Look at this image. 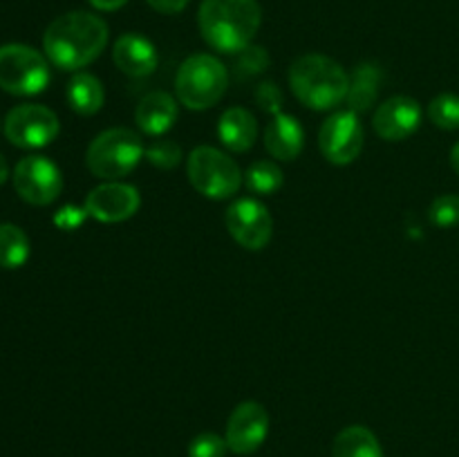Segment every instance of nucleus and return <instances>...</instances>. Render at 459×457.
Here are the masks:
<instances>
[{
  "instance_id": "21",
  "label": "nucleus",
  "mask_w": 459,
  "mask_h": 457,
  "mask_svg": "<svg viewBox=\"0 0 459 457\" xmlns=\"http://www.w3.org/2000/svg\"><path fill=\"white\" fill-rule=\"evenodd\" d=\"M332 457H384L377 435L366 426H348L332 446Z\"/></svg>"
},
{
  "instance_id": "13",
  "label": "nucleus",
  "mask_w": 459,
  "mask_h": 457,
  "mask_svg": "<svg viewBox=\"0 0 459 457\" xmlns=\"http://www.w3.org/2000/svg\"><path fill=\"white\" fill-rule=\"evenodd\" d=\"M269 435V412L258 401H242L227 421V446L236 455L255 453Z\"/></svg>"
},
{
  "instance_id": "26",
  "label": "nucleus",
  "mask_w": 459,
  "mask_h": 457,
  "mask_svg": "<svg viewBox=\"0 0 459 457\" xmlns=\"http://www.w3.org/2000/svg\"><path fill=\"white\" fill-rule=\"evenodd\" d=\"M430 222L437 228H451L459 224V195H439L435 197L429 209Z\"/></svg>"
},
{
  "instance_id": "12",
  "label": "nucleus",
  "mask_w": 459,
  "mask_h": 457,
  "mask_svg": "<svg viewBox=\"0 0 459 457\" xmlns=\"http://www.w3.org/2000/svg\"><path fill=\"white\" fill-rule=\"evenodd\" d=\"M142 204V195L133 184L126 182H106L92 188L85 197V211L90 218L103 224H117L133 218Z\"/></svg>"
},
{
  "instance_id": "9",
  "label": "nucleus",
  "mask_w": 459,
  "mask_h": 457,
  "mask_svg": "<svg viewBox=\"0 0 459 457\" xmlns=\"http://www.w3.org/2000/svg\"><path fill=\"white\" fill-rule=\"evenodd\" d=\"M363 125L352 110H339L323 121L318 130V148L330 164L348 166L363 151Z\"/></svg>"
},
{
  "instance_id": "18",
  "label": "nucleus",
  "mask_w": 459,
  "mask_h": 457,
  "mask_svg": "<svg viewBox=\"0 0 459 457\" xmlns=\"http://www.w3.org/2000/svg\"><path fill=\"white\" fill-rule=\"evenodd\" d=\"M218 137L231 152H247L258 139V121L247 108H229L218 121Z\"/></svg>"
},
{
  "instance_id": "7",
  "label": "nucleus",
  "mask_w": 459,
  "mask_h": 457,
  "mask_svg": "<svg viewBox=\"0 0 459 457\" xmlns=\"http://www.w3.org/2000/svg\"><path fill=\"white\" fill-rule=\"evenodd\" d=\"M49 61L39 49L22 43L0 45V88L16 97H31L48 88Z\"/></svg>"
},
{
  "instance_id": "5",
  "label": "nucleus",
  "mask_w": 459,
  "mask_h": 457,
  "mask_svg": "<svg viewBox=\"0 0 459 457\" xmlns=\"http://www.w3.org/2000/svg\"><path fill=\"white\" fill-rule=\"evenodd\" d=\"M179 103L188 110H209L229 90V70L213 54H193L175 76Z\"/></svg>"
},
{
  "instance_id": "22",
  "label": "nucleus",
  "mask_w": 459,
  "mask_h": 457,
  "mask_svg": "<svg viewBox=\"0 0 459 457\" xmlns=\"http://www.w3.org/2000/svg\"><path fill=\"white\" fill-rule=\"evenodd\" d=\"M30 258V237L12 222L0 224V267L18 269Z\"/></svg>"
},
{
  "instance_id": "11",
  "label": "nucleus",
  "mask_w": 459,
  "mask_h": 457,
  "mask_svg": "<svg viewBox=\"0 0 459 457\" xmlns=\"http://www.w3.org/2000/svg\"><path fill=\"white\" fill-rule=\"evenodd\" d=\"M229 233L240 246L260 251L269 245L273 233V220L267 206L255 197H240L233 202L224 215Z\"/></svg>"
},
{
  "instance_id": "8",
  "label": "nucleus",
  "mask_w": 459,
  "mask_h": 457,
  "mask_svg": "<svg viewBox=\"0 0 459 457\" xmlns=\"http://www.w3.org/2000/svg\"><path fill=\"white\" fill-rule=\"evenodd\" d=\"M58 124L56 112L49 108L39 106V103H22L16 106L4 119V134L9 142L18 148H45L58 137Z\"/></svg>"
},
{
  "instance_id": "1",
  "label": "nucleus",
  "mask_w": 459,
  "mask_h": 457,
  "mask_svg": "<svg viewBox=\"0 0 459 457\" xmlns=\"http://www.w3.org/2000/svg\"><path fill=\"white\" fill-rule=\"evenodd\" d=\"M108 45V25L88 12H70L49 22L43 49L54 67L79 72L101 56Z\"/></svg>"
},
{
  "instance_id": "15",
  "label": "nucleus",
  "mask_w": 459,
  "mask_h": 457,
  "mask_svg": "<svg viewBox=\"0 0 459 457\" xmlns=\"http://www.w3.org/2000/svg\"><path fill=\"white\" fill-rule=\"evenodd\" d=\"M112 58H115V65L124 74L133 76V79L151 76L157 70V63H160L155 45L142 34L119 36L115 49H112Z\"/></svg>"
},
{
  "instance_id": "16",
  "label": "nucleus",
  "mask_w": 459,
  "mask_h": 457,
  "mask_svg": "<svg viewBox=\"0 0 459 457\" xmlns=\"http://www.w3.org/2000/svg\"><path fill=\"white\" fill-rule=\"evenodd\" d=\"M305 146V130L294 115L278 112L264 130V148L273 160L291 161Z\"/></svg>"
},
{
  "instance_id": "17",
  "label": "nucleus",
  "mask_w": 459,
  "mask_h": 457,
  "mask_svg": "<svg viewBox=\"0 0 459 457\" xmlns=\"http://www.w3.org/2000/svg\"><path fill=\"white\" fill-rule=\"evenodd\" d=\"M178 101L170 97L169 92H151L137 103L134 110V121H137L139 130L148 137H161L169 133L178 121Z\"/></svg>"
},
{
  "instance_id": "19",
  "label": "nucleus",
  "mask_w": 459,
  "mask_h": 457,
  "mask_svg": "<svg viewBox=\"0 0 459 457\" xmlns=\"http://www.w3.org/2000/svg\"><path fill=\"white\" fill-rule=\"evenodd\" d=\"M67 103L72 110L81 116L97 115L106 101V90L103 83L90 72H76L67 83Z\"/></svg>"
},
{
  "instance_id": "14",
  "label": "nucleus",
  "mask_w": 459,
  "mask_h": 457,
  "mask_svg": "<svg viewBox=\"0 0 459 457\" xmlns=\"http://www.w3.org/2000/svg\"><path fill=\"white\" fill-rule=\"evenodd\" d=\"M421 119H424V112H421L420 101L397 94V97L385 99L377 108L372 125L384 142H403L420 130Z\"/></svg>"
},
{
  "instance_id": "31",
  "label": "nucleus",
  "mask_w": 459,
  "mask_h": 457,
  "mask_svg": "<svg viewBox=\"0 0 459 457\" xmlns=\"http://www.w3.org/2000/svg\"><path fill=\"white\" fill-rule=\"evenodd\" d=\"M146 3L160 13H179L191 0H146Z\"/></svg>"
},
{
  "instance_id": "10",
  "label": "nucleus",
  "mask_w": 459,
  "mask_h": 457,
  "mask_svg": "<svg viewBox=\"0 0 459 457\" xmlns=\"http://www.w3.org/2000/svg\"><path fill=\"white\" fill-rule=\"evenodd\" d=\"M13 188L25 202L48 206L61 195L63 175L52 160L43 155H27L13 168Z\"/></svg>"
},
{
  "instance_id": "20",
  "label": "nucleus",
  "mask_w": 459,
  "mask_h": 457,
  "mask_svg": "<svg viewBox=\"0 0 459 457\" xmlns=\"http://www.w3.org/2000/svg\"><path fill=\"white\" fill-rule=\"evenodd\" d=\"M381 83V70L372 63H361L357 70L350 76V88H348V110L352 112H366L370 110L372 103L377 101Z\"/></svg>"
},
{
  "instance_id": "28",
  "label": "nucleus",
  "mask_w": 459,
  "mask_h": 457,
  "mask_svg": "<svg viewBox=\"0 0 459 457\" xmlns=\"http://www.w3.org/2000/svg\"><path fill=\"white\" fill-rule=\"evenodd\" d=\"M267 65H269V54L264 52L263 47L249 45V47L242 49V52L238 54L236 67L242 76L258 74V72H263Z\"/></svg>"
},
{
  "instance_id": "6",
  "label": "nucleus",
  "mask_w": 459,
  "mask_h": 457,
  "mask_svg": "<svg viewBox=\"0 0 459 457\" xmlns=\"http://www.w3.org/2000/svg\"><path fill=\"white\" fill-rule=\"evenodd\" d=\"M188 182L209 200H229L240 191L245 173L240 166L213 146H197L186 161Z\"/></svg>"
},
{
  "instance_id": "2",
  "label": "nucleus",
  "mask_w": 459,
  "mask_h": 457,
  "mask_svg": "<svg viewBox=\"0 0 459 457\" xmlns=\"http://www.w3.org/2000/svg\"><path fill=\"white\" fill-rule=\"evenodd\" d=\"M197 22L211 47L222 54H240L258 34L263 9L258 0H202Z\"/></svg>"
},
{
  "instance_id": "3",
  "label": "nucleus",
  "mask_w": 459,
  "mask_h": 457,
  "mask_svg": "<svg viewBox=\"0 0 459 457\" xmlns=\"http://www.w3.org/2000/svg\"><path fill=\"white\" fill-rule=\"evenodd\" d=\"M290 88L309 110H334L345 101L350 76L334 58L323 54H305L290 67Z\"/></svg>"
},
{
  "instance_id": "34",
  "label": "nucleus",
  "mask_w": 459,
  "mask_h": 457,
  "mask_svg": "<svg viewBox=\"0 0 459 457\" xmlns=\"http://www.w3.org/2000/svg\"><path fill=\"white\" fill-rule=\"evenodd\" d=\"M9 177V166H7V160H4L3 155H0V184L7 182Z\"/></svg>"
},
{
  "instance_id": "23",
  "label": "nucleus",
  "mask_w": 459,
  "mask_h": 457,
  "mask_svg": "<svg viewBox=\"0 0 459 457\" xmlns=\"http://www.w3.org/2000/svg\"><path fill=\"white\" fill-rule=\"evenodd\" d=\"M282 182L285 177H282L281 166L272 160H258L245 170V186L254 195H273L281 191Z\"/></svg>"
},
{
  "instance_id": "32",
  "label": "nucleus",
  "mask_w": 459,
  "mask_h": 457,
  "mask_svg": "<svg viewBox=\"0 0 459 457\" xmlns=\"http://www.w3.org/2000/svg\"><path fill=\"white\" fill-rule=\"evenodd\" d=\"M126 3H128V0H90V4H92L94 9H99V12H117V9L124 7Z\"/></svg>"
},
{
  "instance_id": "29",
  "label": "nucleus",
  "mask_w": 459,
  "mask_h": 457,
  "mask_svg": "<svg viewBox=\"0 0 459 457\" xmlns=\"http://www.w3.org/2000/svg\"><path fill=\"white\" fill-rule=\"evenodd\" d=\"M255 101H258V106L263 108L264 112H272V115L282 112L281 110L282 94H281V88H278L273 81H264V83L258 85V90H255Z\"/></svg>"
},
{
  "instance_id": "4",
  "label": "nucleus",
  "mask_w": 459,
  "mask_h": 457,
  "mask_svg": "<svg viewBox=\"0 0 459 457\" xmlns=\"http://www.w3.org/2000/svg\"><path fill=\"white\" fill-rule=\"evenodd\" d=\"M143 155H146V146L134 130L108 128L90 142L85 164L94 177L117 182L133 173Z\"/></svg>"
},
{
  "instance_id": "33",
  "label": "nucleus",
  "mask_w": 459,
  "mask_h": 457,
  "mask_svg": "<svg viewBox=\"0 0 459 457\" xmlns=\"http://www.w3.org/2000/svg\"><path fill=\"white\" fill-rule=\"evenodd\" d=\"M451 166H453V170L459 175V142L451 148Z\"/></svg>"
},
{
  "instance_id": "30",
  "label": "nucleus",
  "mask_w": 459,
  "mask_h": 457,
  "mask_svg": "<svg viewBox=\"0 0 459 457\" xmlns=\"http://www.w3.org/2000/svg\"><path fill=\"white\" fill-rule=\"evenodd\" d=\"M85 218H90L88 211H85V206L83 209H76V206H65V209L58 211L56 218H54V222H56L63 231H74V228H79L81 224L85 222Z\"/></svg>"
},
{
  "instance_id": "24",
  "label": "nucleus",
  "mask_w": 459,
  "mask_h": 457,
  "mask_svg": "<svg viewBox=\"0 0 459 457\" xmlns=\"http://www.w3.org/2000/svg\"><path fill=\"white\" fill-rule=\"evenodd\" d=\"M429 119L442 130H459V94L444 92L429 106Z\"/></svg>"
},
{
  "instance_id": "25",
  "label": "nucleus",
  "mask_w": 459,
  "mask_h": 457,
  "mask_svg": "<svg viewBox=\"0 0 459 457\" xmlns=\"http://www.w3.org/2000/svg\"><path fill=\"white\" fill-rule=\"evenodd\" d=\"M146 157L155 168L170 170L179 164L182 160V148L173 142V139H160L157 137L151 146H146Z\"/></svg>"
},
{
  "instance_id": "27",
  "label": "nucleus",
  "mask_w": 459,
  "mask_h": 457,
  "mask_svg": "<svg viewBox=\"0 0 459 457\" xmlns=\"http://www.w3.org/2000/svg\"><path fill=\"white\" fill-rule=\"evenodd\" d=\"M227 451V439L215 433H200L188 444V457H224Z\"/></svg>"
}]
</instances>
